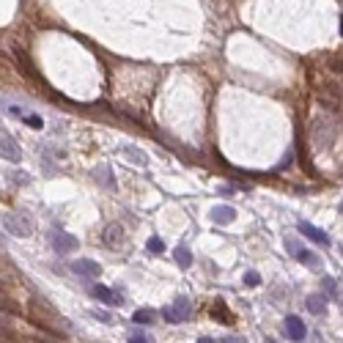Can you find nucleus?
Here are the masks:
<instances>
[{"label":"nucleus","mask_w":343,"mask_h":343,"mask_svg":"<svg viewBox=\"0 0 343 343\" xmlns=\"http://www.w3.org/2000/svg\"><path fill=\"white\" fill-rule=\"evenodd\" d=\"M121 236H124L121 225H115V223H113V225H107V228H105V242L110 244V247H113V244H118V242H121Z\"/></svg>","instance_id":"obj_15"},{"label":"nucleus","mask_w":343,"mask_h":343,"mask_svg":"<svg viewBox=\"0 0 343 343\" xmlns=\"http://www.w3.org/2000/svg\"><path fill=\"white\" fill-rule=\"evenodd\" d=\"M220 343H247V341H244V338H236V335H225Z\"/></svg>","instance_id":"obj_21"},{"label":"nucleus","mask_w":343,"mask_h":343,"mask_svg":"<svg viewBox=\"0 0 343 343\" xmlns=\"http://www.w3.org/2000/svg\"><path fill=\"white\" fill-rule=\"evenodd\" d=\"M69 269H71L74 275H80V278H99V275H102V266L96 264V261H91V258H77V261H71Z\"/></svg>","instance_id":"obj_4"},{"label":"nucleus","mask_w":343,"mask_h":343,"mask_svg":"<svg viewBox=\"0 0 343 343\" xmlns=\"http://www.w3.org/2000/svg\"><path fill=\"white\" fill-rule=\"evenodd\" d=\"M0 151H3V160L14 162V165H17V162L22 160V151H19L17 140H14L11 135H6V132H3V143H0Z\"/></svg>","instance_id":"obj_7"},{"label":"nucleus","mask_w":343,"mask_h":343,"mask_svg":"<svg viewBox=\"0 0 343 343\" xmlns=\"http://www.w3.org/2000/svg\"><path fill=\"white\" fill-rule=\"evenodd\" d=\"M321 286H324V296H327V299H332V296L338 294V280L335 278H324V280H321Z\"/></svg>","instance_id":"obj_16"},{"label":"nucleus","mask_w":343,"mask_h":343,"mask_svg":"<svg viewBox=\"0 0 343 343\" xmlns=\"http://www.w3.org/2000/svg\"><path fill=\"white\" fill-rule=\"evenodd\" d=\"M299 233L302 236H308L310 242H316V244H321V247H330V236H327L321 228H316V225H310V223H299Z\"/></svg>","instance_id":"obj_6"},{"label":"nucleus","mask_w":343,"mask_h":343,"mask_svg":"<svg viewBox=\"0 0 343 343\" xmlns=\"http://www.w3.org/2000/svg\"><path fill=\"white\" fill-rule=\"evenodd\" d=\"M305 305H308V310H310L313 316H324V310H327V308H324V305H327V296H324V294H310Z\"/></svg>","instance_id":"obj_12"},{"label":"nucleus","mask_w":343,"mask_h":343,"mask_svg":"<svg viewBox=\"0 0 343 343\" xmlns=\"http://www.w3.org/2000/svg\"><path fill=\"white\" fill-rule=\"evenodd\" d=\"M294 258L299 261V264L310 266V269H319V266H321V258L313 253V250H308V247H299V253H296Z\"/></svg>","instance_id":"obj_10"},{"label":"nucleus","mask_w":343,"mask_h":343,"mask_svg":"<svg viewBox=\"0 0 343 343\" xmlns=\"http://www.w3.org/2000/svg\"><path fill=\"white\" fill-rule=\"evenodd\" d=\"M244 286H261V275L255 269H247L244 272Z\"/></svg>","instance_id":"obj_18"},{"label":"nucleus","mask_w":343,"mask_h":343,"mask_svg":"<svg viewBox=\"0 0 343 343\" xmlns=\"http://www.w3.org/2000/svg\"><path fill=\"white\" fill-rule=\"evenodd\" d=\"M189 316H192V308H189V299H187V296L176 299L171 308L162 310V319L171 321V324H178V321H189Z\"/></svg>","instance_id":"obj_1"},{"label":"nucleus","mask_w":343,"mask_h":343,"mask_svg":"<svg viewBox=\"0 0 343 343\" xmlns=\"http://www.w3.org/2000/svg\"><path fill=\"white\" fill-rule=\"evenodd\" d=\"M3 228H6L8 233H14V236H19V239L30 236V231H33V225H30L22 214H6V217H3Z\"/></svg>","instance_id":"obj_3"},{"label":"nucleus","mask_w":343,"mask_h":343,"mask_svg":"<svg viewBox=\"0 0 343 343\" xmlns=\"http://www.w3.org/2000/svg\"><path fill=\"white\" fill-rule=\"evenodd\" d=\"M283 327H286V338H288V341H294V343H299V341H305V338H308L305 321H302L299 316H288Z\"/></svg>","instance_id":"obj_5"},{"label":"nucleus","mask_w":343,"mask_h":343,"mask_svg":"<svg viewBox=\"0 0 343 343\" xmlns=\"http://www.w3.org/2000/svg\"><path fill=\"white\" fill-rule=\"evenodd\" d=\"M266 343H275V341H269V338H266Z\"/></svg>","instance_id":"obj_25"},{"label":"nucleus","mask_w":343,"mask_h":343,"mask_svg":"<svg viewBox=\"0 0 343 343\" xmlns=\"http://www.w3.org/2000/svg\"><path fill=\"white\" fill-rule=\"evenodd\" d=\"M25 124H28V126H33V129H42V126H44V121L39 118V115H25Z\"/></svg>","instance_id":"obj_19"},{"label":"nucleus","mask_w":343,"mask_h":343,"mask_svg":"<svg viewBox=\"0 0 343 343\" xmlns=\"http://www.w3.org/2000/svg\"><path fill=\"white\" fill-rule=\"evenodd\" d=\"M341 253H343V244H341Z\"/></svg>","instance_id":"obj_26"},{"label":"nucleus","mask_w":343,"mask_h":343,"mask_svg":"<svg viewBox=\"0 0 343 343\" xmlns=\"http://www.w3.org/2000/svg\"><path fill=\"white\" fill-rule=\"evenodd\" d=\"M198 343H217V341H214V338H201Z\"/></svg>","instance_id":"obj_23"},{"label":"nucleus","mask_w":343,"mask_h":343,"mask_svg":"<svg viewBox=\"0 0 343 343\" xmlns=\"http://www.w3.org/2000/svg\"><path fill=\"white\" fill-rule=\"evenodd\" d=\"M157 319H160L157 310H135V313H132V321H135V324H154Z\"/></svg>","instance_id":"obj_14"},{"label":"nucleus","mask_w":343,"mask_h":343,"mask_svg":"<svg viewBox=\"0 0 343 343\" xmlns=\"http://www.w3.org/2000/svg\"><path fill=\"white\" fill-rule=\"evenodd\" d=\"M124 154H126V160L129 162H135V165H148V157H146V151H140V148H135V146H126L124 148Z\"/></svg>","instance_id":"obj_13"},{"label":"nucleus","mask_w":343,"mask_h":343,"mask_svg":"<svg viewBox=\"0 0 343 343\" xmlns=\"http://www.w3.org/2000/svg\"><path fill=\"white\" fill-rule=\"evenodd\" d=\"M209 217H212L217 225H228V223H233V220H236V209L220 203V206H214L212 212H209Z\"/></svg>","instance_id":"obj_8"},{"label":"nucleus","mask_w":343,"mask_h":343,"mask_svg":"<svg viewBox=\"0 0 343 343\" xmlns=\"http://www.w3.org/2000/svg\"><path fill=\"white\" fill-rule=\"evenodd\" d=\"M88 294L94 296V299L105 302V305H115V302H118L115 291H113V288H107V286H102V283H94V286L88 288Z\"/></svg>","instance_id":"obj_9"},{"label":"nucleus","mask_w":343,"mask_h":343,"mask_svg":"<svg viewBox=\"0 0 343 343\" xmlns=\"http://www.w3.org/2000/svg\"><path fill=\"white\" fill-rule=\"evenodd\" d=\"M94 316H96V319H99V321H107V324H110V321H113V319H110V316H107V313H99V310H96Z\"/></svg>","instance_id":"obj_22"},{"label":"nucleus","mask_w":343,"mask_h":343,"mask_svg":"<svg viewBox=\"0 0 343 343\" xmlns=\"http://www.w3.org/2000/svg\"><path fill=\"white\" fill-rule=\"evenodd\" d=\"M148 253H165V242L160 236H151L148 239Z\"/></svg>","instance_id":"obj_17"},{"label":"nucleus","mask_w":343,"mask_h":343,"mask_svg":"<svg viewBox=\"0 0 343 343\" xmlns=\"http://www.w3.org/2000/svg\"><path fill=\"white\" fill-rule=\"evenodd\" d=\"M173 258H176V264L181 266V269L192 266V250H189V244H178V247L173 250Z\"/></svg>","instance_id":"obj_11"},{"label":"nucleus","mask_w":343,"mask_h":343,"mask_svg":"<svg viewBox=\"0 0 343 343\" xmlns=\"http://www.w3.org/2000/svg\"><path fill=\"white\" fill-rule=\"evenodd\" d=\"M50 244H53L55 253L66 255V253H71V250L77 247V239L71 236V233L60 231V228H53V231H50Z\"/></svg>","instance_id":"obj_2"},{"label":"nucleus","mask_w":343,"mask_h":343,"mask_svg":"<svg viewBox=\"0 0 343 343\" xmlns=\"http://www.w3.org/2000/svg\"><path fill=\"white\" fill-rule=\"evenodd\" d=\"M126 343H151V341H148L143 332H135V335H129V341H126Z\"/></svg>","instance_id":"obj_20"},{"label":"nucleus","mask_w":343,"mask_h":343,"mask_svg":"<svg viewBox=\"0 0 343 343\" xmlns=\"http://www.w3.org/2000/svg\"><path fill=\"white\" fill-rule=\"evenodd\" d=\"M341 36H343V17H341Z\"/></svg>","instance_id":"obj_24"}]
</instances>
